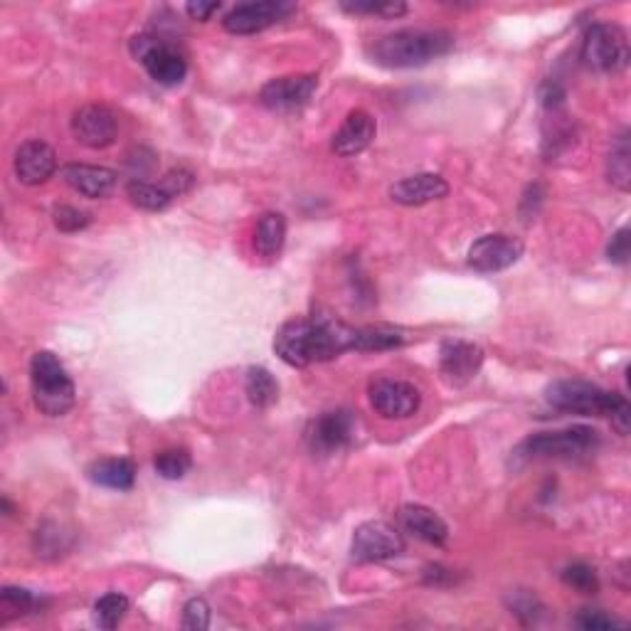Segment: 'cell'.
<instances>
[{"label":"cell","instance_id":"6da1fadb","mask_svg":"<svg viewBox=\"0 0 631 631\" xmlns=\"http://www.w3.org/2000/svg\"><path fill=\"white\" fill-rule=\"evenodd\" d=\"M355 328L333 316H296L277 331L275 351L291 367L333 361L353 351Z\"/></svg>","mask_w":631,"mask_h":631},{"label":"cell","instance_id":"d4e9b609","mask_svg":"<svg viewBox=\"0 0 631 631\" xmlns=\"http://www.w3.org/2000/svg\"><path fill=\"white\" fill-rule=\"evenodd\" d=\"M244 392L257 410H267L279 400V383L267 367L252 365L244 375Z\"/></svg>","mask_w":631,"mask_h":631},{"label":"cell","instance_id":"7a4b0ae2","mask_svg":"<svg viewBox=\"0 0 631 631\" xmlns=\"http://www.w3.org/2000/svg\"><path fill=\"white\" fill-rule=\"evenodd\" d=\"M454 50V35L447 31H427V27H408L383 35L367 45V58L388 70H410L445 58Z\"/></svg>","mask_w":631,"mask_h":631},{"label":"cell","instance_id":"8992f818","mask_svg":"<svg viewBox=\"0 0 631 631\" xmlns=\"http://www.w3.org/2000/svg\"><path fill=\"white\" fill-rule=\"evenodd\" d=\"M131 52L144 64L148 77L163 84V87H175L187 74L185 54L163 37L158 35H136L131 37Z\"/></svg>","mask_w":631,"mask_h":631},{"label":"cell","instance_id":"d590c367","mask_svg":"<svg viewBox=\"0 0 631 631\" xmlns=\"http://www.w3.org/2000/svg\"><path fill=\"white\" fill-rule=\"evenodd\" d=\"M629 228H621L615 234H611V242L607 247V257L609 262H615V265H627L629 262Z\"/></svg>","mask_w":631,"mask_h":631},{"label":"cell","instance_id":"e0dca14e","mask_svg":"<svg viewBox=\"0 0 631 631\" xmlns=\"http://www.w3.org/2000/svg\"><path fill=\"white\" fill-rule=\"evenodd\" d=\"M484 363V351L471 341H445L439 351V373L449 385H466Z\"/></svg>","mask_w":631,"mask_h":631},{"label":"cell","instance_id":"44dd1931","mask_svg":"<svg viewBox=\"0 0 631 631\" xmlns=\"http://www.w3.org/2000/svg\"><path fill=\"white\" fill-rule=\"evenodd\" d=\"M62 181L68 183L74 193L84 197H107L117 185V173L104 166L70 163L62 168Z\"/></svg>","mask_w":631,"mask_h":631},{"label":"cell","instance_id":"7402d4cb","mask_svg":"<svg viewBox=\"0 0 631 631\" xmlns=\"http://www.w3.org/2000/svg\"><path fill=\"white\" fill-rule=\"evenodd\" d=\"M87 476L97 486L114 488V492H131L136 484V466L134 461L124 457L99 459L87 469Z\"/></svg>","mask_w":631,"mask_h":631},{"label":"cell","instance_id":"836d02e7","mask_svg":"<svg viewBox=\"0 0 631 631\" xmlns=\"http://www.w3.org/2000/svg\"><path fill=\"white\" fill-rule=\"evenodd\" d=\"M210 627V605L203 597H193L183 607V629L203 631Z\"/></svg>","mask_w":631,"mask_h":631},{"label":"cell","instance_id":"30bf717a","mask_svg":"<svg viewBox=\"0 0 631 631\" xmlns=\"http://www.w3.org/2000/svg\"><path fill=\"white\" fill-rule=\"evenodd\" d=\"M367 398H371L373 410L385 420H408L422 404V395L412 383L392 378L373 380L367 388Z\"/></svg>","mask_w":631,"mask_h":631},{"label":"cell","instance_id":"4316f807","mask_svg":"<svg viewBox=\"0 0 631 631\" xmlns=\"http://www.w3.org/2000/svg\"><path fill=\"white\" fill-rule=\"evenodd\" d=\"M129 611V597L121 592H109L94 605V621L99 629H117Z\"/></svg>","mask_w":631,"mask_h":631},{"label":"cell","instance_id":"d6a6232c","mask_svg":"<svg viewBox=\"0 0 631 631\" xmlns=\"http://www.w3.org/2000/svg\"><path fill=\"white\" fill-rule=\"evenodd\" d=\"M52 218H54V225H58V230L62 232H80L92 222L89 213H84L80 210V207H72V205L54 207Z\"/></svg>","mask_w":631,"mask_h":631},{"label":"cell","instance_id":"d6986e66","mask_svg":"<svg viewBox=\"0 0 631 631\" xmlns=\"http://www.w3.org/2000/svg\"><path fill=\"white\" fill-rule=\"evenodd\" d=\"M449 195V183L437 173H417L390 185V197L404 207H420Z\"/></svg>","mask_w":631,"mask_h":631},{"label":"cell","instance_id":"3957f363","mask_svg":"<svg viewBox=\"0 0 631 631\" xmlns=\"http://www.w3.org/2000/svg\"><path fill=\"white\" fill-rule=\"evenodd\" d=\"M555 410L572 412V414H597V417H609L611 425L619 435H629L631 425V408L629 402L617 392H609L587 380H558L548 385L545 390Z\"/></svg>","mask_w":631,"mask_h":631},{"label":"cell","instance_id":"ba28073f","mask_svg":"<svg viewBox=\"0 0 631 631\" xmlns=\"http://www.w3.org/2000/svg\"><path fill=\"white\" fill-rule=\"evenodd\" d=\"M193 181L195 178L191 171H187V168H173V171H168L158 183L134 178V181L126 185V195L131 203L141 207V210L158 213V210H166L175 197H181L191 191Z\"/></svg>","mask_w":631,"mask_h":631},{"label":"cell","instance_id":"cb8c5ba5","mask_svg":"<svg viewBox=\"0 0 631 631\" xmlns=\"http://www.w3.org/2000/svg\"><path fill=\"white\" fill-rule=\"evenodd\" d=\"M287 242V218L281 213H265L257 222V232H254V250L259 257L271 259L284 250Z\"/></svg>","mask_w":631,"mask_h":631},{"label":"cell","instance_id":"7c38bea8","mask_svg":"<svg viewBox=\"0 0 631 631\" xmlns=\"http://www.w3.org/2000/svg\"><path fill=\"white\" fill-rule=\"evenodd\" d=\"M72 134L87 148H109L119 134V119L104 104H84L72 117Z\"/></svg>","mask_w":631,"mask_h":631},{"label":"cell","instance_id":"8d00e7d4","mask_svg":"<svg viewBox=\"0 0 631 631\" xmlns=\"http://www.w3.org/2000/svg\"><path fill=\"white\" fill-rule=\"evenodd\" d=\"M541 99H543V104L548 109H555V107H560L562 104V99H565V89L560 87L558 82H545L543 84V89H541Z\"/></svg>","mask_w":631,"mask_h":631},{"label":"cell","instance_id":"8fae6325","mask_svg":"<svg viewBox=\"0 0 631 631\" xmlns=\"http://www.w3.org/2000/svg\"><path fill=\"white\" fill-rule=\"evenodd\" d=\"M296 11V5L284 0H262V3H242L225 15V31L232 35H254L277 25Z\"/></svg>","mask_w":631,"mask_h":631},{"label":"cell","instance_id":"e575fe53","mask_svg":"<svg viewBox=\"0 0 631 631\" xmlns=\"http://www.w3.org/2000/svg\"><path fill=\"white\" fill-rule=\"evenodd\" d=\"M574 624L585 631H609V629H621L624 627V621L605 615L602 609H582L578 619H574Z\"/></svg>","mask_w":631,"mask_h":631},{"label":"cell","instance_id":"83f0119b","mask_svg":"<svg viewBox=\"0 0 631 631\" xmlns=\"http://www.w3.org/2000/svg\"><path fill=\"white\" fill-rule=\"evenodd\" d=\"M191 466L193 459L185 449H163L158 451L154 459L156 474L166 478V482H178V478H183L187 471H191Z\"/></svg>","mask_w":631,"mask_h":631},{"label":"cell","instance_id":"ffe728a7","mask_svg":"<svg viewBox=\"0 0 631 631\" xmlns=\"http://www.w3.org/2000/svg\"><path fill=\"white\" fill-rule=\"evenodd\" d=\"M400 529L404 533L414 535L417 541H425L429 545H445L449 541V525L441 521L432 508L420 503H408L400 508L398 513Z\"/></svg>","mask_w":631,"mask_h":631},{"label":"cell","instance_id":"5b68a950","mask_svg":"<svg viewBox=\"0 0 631 631\" xmlns=\"http://www.w3.org/2000/svg\"><path fill=\"white\" fill-rule=\"evenodd\" d=\"M599 447V432L587 425H574L568 429L538 432V435L525 437L515 447L513 457L523 461L533 459H572L587 457Z\"/></svg>","mask_w":631,"mask_h":631},{"label":"cell","instance_id":"5bb4252c","mask_svg":"<svg viewBox=\"0 0 631 631\" xmlns=\"http://www.w3.org/2000/svg\"><path fill=\"white\" fill-rule=\"evenodd\" d=\"M355 435V420L348 410H331L318 414L316 420H311L306 429V441L311 451L316 454H333L341 451L348 441Z\"/></svg>","mask_w":631,"mask_h":631},{"label":"cell","instance_id":"2e32d148","mask_svg":"<svg viewBox=\"0 0 631 631\" xmlns=\"http://www.w3.org/2000/svg\"><path fill=\"white\" fill-rule=\"evenodd\" d=\"M13 168L21 183L43 185L58 171V154H54L50 144H45L40 138L25 141V144L15 150Z\"/></svg>","mask_w":631,"mask_h":631},{"label":"cell","instance_id":"52a82bcc","mask_svg":"<svg viewBox=\"0 0 631 631\" xmlns=\"http://www.w3.org/2000/svg\"><path fill=\"white\" fill-rule=\"evenodd\" d=\"M582 62L585 68L605 74H615L627 68L629 62V40L627 33L615 23H595L587 27L582 37Z\"/></svg>","mask_w":631,"mask_h":631},{"label":"cell","instance_id":"74e56055","mask_svg":"<svg viewBox=\"0 0 631 631\" xmlns=\"http://www.w3.org/2000/svg\"><path fill=\"white\" fill-rule=\"evenodd\" d=\"M220 11V3H187L185 13L193 17V21H210V17Z\"/></svg>","mask_w":631,"mask_h":631},{"label":"cell","instance_id":"9a60e30c","mask_svg":"<svg viewBox=\"0 0 631 631\" xmlns=\"http://www.w3.org/2000/svg\"><path fill=\"white\" fill-rule=\"evenodd\" d=\"M316 89V74H287V77L269 80L259 92V101L271 111H294L304 107Z\"/></svg>","mask_w":631,"mask_h":631},{"label":"cell","instance_id":"4dcf8cb0","mask_svg":"<svg viewBox=\"0 0 631 631\" xmlns=\"http://www.w3.org/2000/svg\"><path fill=\"white\" fill-rule=\"evenodd\" d=\"M341 11L351 15H380V17H400L408 13V5L404 3H373V0H365V3H341Z\"/></svg>","mask_w":631,"mask_h":631},{"label":"cell","instance_id":"f546056e","mask_svg":"<svg viewBox=\"0 0 631 631\" xmlns=\"http://www.w3.org/2000/svg\"><path fill=\"white\" fill-rule=\"evenodd\" d=\"M562 582L574 592H580V595H597V590H599L597 572L585 562L568 565V568L562 570Z\"/></svg>","mask_w":631,"mask_h":631},{"label":"cell","instance_id":"f35d334b","mask_svg":"<svg viewBox=\"0 0 631 631\" xmlns=\"http://www.w3.org/2000/svg\"><path fill=\"white\" fill-rule=\"evenodd\" d=\"M445 580L454 582V574H451V570L441 568V565H429V568L425 570V582H427V585L441 587V585H445Z\"/></svg>","mask_w":631,"mask_h":631},{"label":"cell","instance_id":"1f68e13d","mask_svg":"<svg viewBox=\"0 0 631 631\" xmlns=\"http://www.w3.org/2000/svg\"><path fill=\"white\" fill-rule=\"evenodd\" d=\"M508 605H511L515 617L523 619V624H535V621H538V617H541V611H543L541 599L525 590L513 592L511 599H508Z\"/></svg>","mask_w":631,"mask_h":631},{"label":"cell","instance_id":"484cf974","mask_svg":"<svg viewBox=\"0 0 631 631\" xmlns=\"http://www.w3.org/2000/svg\"><path fill=\"white\" fill-rule=\"evenodd\" d=\"M609 183H615L621 193L631 187V148H629V131L617 136L615 146H611L609 161H607Z\"/></svg>","mask_w":631,"mask_h":631},{"label":"cell","instance_id":"9c48e42d","mask_svg":"<svg viewBox=\"0 0 631 631\" xmlns=\"http://www.w3.org/2000/svg\"><path fill=\"white\" fill-rule=\"evenodd\" d=\"M351 553L361 562H383L400 558L404 553V538L395 525L385 521H367L353 533Z\"/></svg>","mask_w":631,"mask_h":631},{"label":"cell","instance_id":"ac0fdd59","mask_svg":"<svg viewBox=\"0 0 631 631\" xmlns=\"http://www.w3.org/2000/svg\"><path fill=\"white\" fill-rule=\"evenodd\" d=\"M375 131H378L375 119L367 114L365 109H353L351 114L343 119L341 129H338L333 134V141H331L333 154L341 156V158H351V156L363 154V150L373 144Z\"/></svg>","mask_w":631,"mask_h":631},{"label":"cell","instance_id":"603a6c76","mask_svg":"<svg viewBox=\"0 0 631 631\" xmlns=\"http://www.w3.org/2000/svg\"><path fill=\"white\" fill-rule=\"evenodd\" d=\"M410 341V333L400 326L390 324H375V326H363L355 328L353 338V351L371 353V351H392V348H400Z\"/></svg>","mask_w":631,"mask_h":631},{"label":"cell","instance_id":"4fadbf2b","mask_svg":"<svg viewBox=\"0 0 631 631\" xmlns=\"http://www.w3.org/2000/svg\"><path fill=\"white\" fill-rule=\"evenodd\" d=\"M523 257V242L511 234L496 232L478 238L469 250V267L484 275H494V271H503L513 267L518 259Z\"/></svg>","mask_w":631,"mask_h":631},{"label":"cell","instance_id":"277c9868","mask_svg":"<svg viewBox=\"0 0 631 631\" xmlns=\"http://www.w3.org/2000/svg\"><path fill=\"white\" fill-rule=\"evenodd\" d=\"M31 385L35 408L47 417H64L77 402V388L68 367L50 351H37L31 361Z\"/></svg>","mask_w":631,"mask_h":631},{"label":"cell","instance_id":"f1b7e54d","mask_svg":"<svg viewBox=\"0 0 631 631\" xmlns=\"http://www.w3.org/2000/svg\"><path fill=\"white\" fill-rule=\"evenodd\" d=\"M37 597L33 592H27L23 587H3L0 592V607H3V621L8 619H17L31 615V611L37 609Z\"/></svg>","mask_w":631,"mask_h":631}]
</instances>
